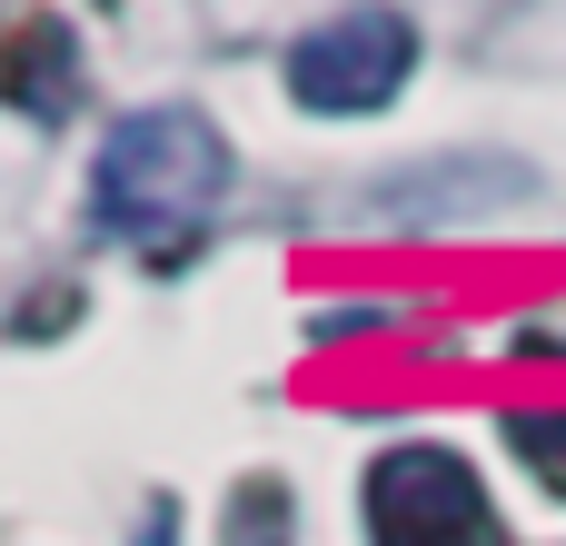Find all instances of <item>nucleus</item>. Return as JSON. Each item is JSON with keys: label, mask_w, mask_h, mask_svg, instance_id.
Segmentation results:
<instances>
[{"label": "nucleus", "mask_w": 566, "mask_h": 546, "mask_svg": "<svg viewBox=\"0 0 566 546\" xmlns=\"http://www.w3.org/2000/svg\"><path fill=\"white\" fill-rule=\"evenodd\" d=\"M219 189H229V149H219V129L199 109H139V119H119L109 149H99V179H90L99 229L129 239V249H149V259H179L209 229Z\"/></svg>", "instance_id": "f257e3e1"}, {"label": "nucleus", "mask_w": 566, "mask_h": 546, "mask_svg": "<svg viewBox=\"0 0 566 546\" xmlns=\"http://www.w3.org/2000/svg\"><path fill=\"white\" fill-rule=\"evenodd\" d=\"M368 527L378 546H488L497 537V507L478 487L468 458L448 448H388L368 468Z\"/></svg>", "instance_id": "f03ea898"}, {"label": "nucleus", "mask_w": 566, "mask_h": 546, "mask_svg": "<svg viewBox=\"0 0 566 546\" xmlns=\"http://www.w3.org/2000/svg\"><path fill=\"white\" fill-rule=\"evenodd\" d=\"M408 60H418V30L388 20V10H358V20H328V30L298 40L289 99L298 109H328V119H358V109H388L408 90Z\"/></svg>", "instance_id": "7ed1b4c3"}, {"label": "nucleus", "mask_w": 566, "mask_h": 546, "mask_svg": "<svg viewBox=\"0 0 566 546\" xmlns=\"http://www.w3.org/2000/svg\"><path fill=\"white\" fill-rule=\"evenodd\" d=\"M10 99H20L30 119H60V30H50V20H30V30H20V60H10Z\"/></svg>", "instance_id": "20e7f679"}, {"label": "nucleus", "mask_w": 566, "mask_h": 546, "mask_svg": "<svg viewBox=\"0 0 566 546\" xmlns=\"http://www.w3.org/2000/svg\"><path fill=\"white\" fill-rule=\"evenodd\" d=\"M517 448H527V468L566 497V408H557V418H517Z\"/></svg>", "instance_id": "39448f33"}]
</instances>
